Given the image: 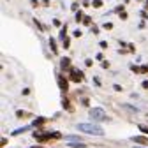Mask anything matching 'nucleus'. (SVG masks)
I'll return each instance as SVG.
<instances>
[{
  "label": "nucleus",
  "mask_w": 148,
  "mask_h": 148,
  "mask_svg": "<svg viewBox=\"0 0 148 148\" xmlns=\"http://www.w3.org/2000/svg\"><path fill=\"white\" fill-rule=\"evenodd\" d=\"M78 129L81 132H86V134H94V136H104V131L99 127V125H94V123H78Z\"/></svg>",
  "instance_id": "1"
},
{
  "label": "nucleus",
  "mask_w": 148,
  "mask_h": 148,
  "mask_svg": "<svg viewBox=\"0 0 148 148\" xmlns=\"http://www.w3.org/2000/svg\"><path fill=\"white\" fill-rule=\"evenodd\" d=\"M34 138H35L37 141H42V143H46V141H51V139H60L62 136H60V132H44V134L34 132Z\"/></svg>",
  "instance_id": "2"
},
{
  "label": "nucleus",
  "mask_w": 148,
  "mask_h": 148,
  "mask_svg": "<svg viewBox=\"0 0 148 148\" xmlns=\"http://www.w3.org/2000/svg\"><path fill=\"white\" fill-rule=\"evenodd\" d=\"M90 118L95 120V122H106L108 120V115L104 113L101 108H92L90 109Z\"/></svg>",
  "instance_id": "3"
},
{
  "label": "nucleus",
  "mask_w": 148,
  "mask_h": 148,
  "mask_svg": "<svg viewBox=\"0 0 148 148\" xmlns=\"http://www.w3.org/2000/svg\"><path fill=\"white\" fill-rule=\"evenodd\" d=\"M69 72H71V81H74V83L83 81V72H79V71H76V69H71Z\"/></svg>",
  "instance_id": "4"
},
{
  "label": "nucleus",
  "mask_w": 148,
  "mask_h": 148,
  "mask_svg": "<svg viewBox=\"0 0 148 148\" xmlns=\"http://www.w3.org/2000/svg\"><path fill=\"white\" fill-rule=\"evenodd\" d=\"M57 79H58V86H60V90H67V88H69V79H67V78L58 76Z\"/></svg>",
  "instance_id": "5"
},
{
  "label": "nucleus",
  "mask_w": 148,
  "mask_h": 148,
  "mask_svg": "<svg viewBox=\"0 0 148 148\" xmlns=\"http://www.w3.org/2000/svg\"><path fill=\"white\" fill-rule=\"evenodd\" d=\"M132 141L138 143V145H148V138H146V136H134Z\"/></svg>",
  "instance_id": "6"
},
{
  "label": "nucleus",
  "mask_w": 148,
  "mask_h": 148,
  "mask_svg": "<svg viewBox=\"0 0 148 148\" xmlns=\"http://www.w3.org/2000/svg\"><path fill=\"white\" fill-rule=\"evenodd\" d=\"M46 123V118H42V116H39V118H35L34 120V123H32V127H41V125H44Z\"/></svg>",
  "instance_id": "7"
},
{
  "label": "nucleus",
  "mask_w": 148,
  "mask_h": 148,
  "mask_svg": "<svg viewBox=\"0 0 148 148\" xmlns=\"http://www.w3.org/2000/svg\"><path fill=\"white\" fill-rule=\"evenodd\" d=\"M69 65H71V60H69V58H62V62H60L62 71H67V69H69Z\"/></svg>",
  "instance_id": "8"
},
{
  "label": "nucleus",
  "mask_w": 148,
  "mask_h": 148,
  "mask_svg": "<svg viewBox=\"0 0 148 148\" xmlns=\"http://www.w3.org/2000/svg\"><path fill=\"white\" fill-rule=\"evenodd\" d=\"M49 48H51V51L57 55L58 53V48H57V44H55V39H49Z\"/></svg>",
  "instance_id": "9"
},
{
  "label": "nucleus",
  "mask_w": 148,
  "mask_h": 148,
  "mask_svg": "<svg viewBox=\"0 0 148 148\" xmlns=\"http://www.w3.org/2000/svg\"><path fill=\"white\" fill-rule=\"evenodd\" d=\"M92 5H94L95 9H99V7H102V0H94V2H92Z\"/></svg>",
  "instance_id": "10"
},
{
  "label": "nucleus",
  "mask_w": 148,
  "mask_h": 148,
  "mask_svg": "<svg viewBox=\"0 0 148 148\" xmlns=\"http://www.w3.org/2000/svg\"><path fill=\"white\" fill-rule=\"evenodd\" d=\"M83 18H85V16H83V12H81V11H78V12H76V21H78V23H79V21H83Z\"/></svg>",
  "instance_id": "11"
},
{
  "label": "nucleus",
  "mask_w": 148,
  "mask_h": 148,
  "mask_svg": "<svg viewBox=\"0 0 148 148\" xmlns=\"http://www.w3.org/2000/svg\"><path fill=\"white\" fill-rule=\"evenodd\" d=\"M65 37H67V28L64 27V28H62V32H60V39L64 41V39H65Z\"/></svg>",
  "instance_id": "12"
},
{
  "label": "nucleus",
  "mask_w": 148,
  "mask_h": 148,
  "mask_svg": "<svg viewBox=\"0 0 148 148\" xmlns=\"http://www.w3.org/2000/svg\"><path fill=\"white\" fill-rule=\"evenodd\" d=\"M16 116H18V118H21V116H28V113H27V111H18Z\"/></svg>",
  "instance_id": "13"
},
{
  "label": "nucleus",
  "mask_w": 148,
  "mask_h": 148,
  "mask_svg": "<svg viewBox=\"0 0 148 148\" xmlns=\"http://www.w3.org/2000/svg\"><path fill=\"white\" fill-rule=\"evenodd\" d=\"M28 131V127H23V129H18V131H14V134L18 136V134H21V132H27Z\"/></svg>",
  "instance_id": "14"
},
{
  "label": "nucleus",
  "mask_w": 148,
  "mask_h": 148,
  "mask_svg": "<svg viewBox=\"0 0 148 148\" xmlns=\"http://www.w3.org/2000/svg\"><path fill=\"white\" fill-rule=\"evenodd\" d=\"M83 23H85V25H90V23H92V18H90V16H85V18H83Z\"/></svg>",
  "instance_id": "15"
},
{
  "label": "nucleus",
  "mask_w": 148,
  "mask_h": 148,
  "mask_svg": "<svg viewBox=\"0 0 148 148\" xmlns=\"http://www.w3.org/2000/svg\"><path fill=\"white\" fill-rule=\"evenodd\" d=\"M139 131H141L143 134H148V127H146V125H139Z\"/></svg>",
  "instance_id": "16"
},
{
  "label": "nucleus",
  "mask_w": 148,
  "mask_h": 148,
  "mask_svg": "<svg viewBox=\"0 0 148 148\" xmlns=\"http://www.w3.org/2000/svg\"><path fill=\"white\" fill-rule=\"evenodd\" d=\"M104 28H106V30H111V28H113V23H109V21L104 23Z\"/></svg>",
  "instance_id": "17"
},
{
  "label": "nucleus",
  "mask_w": 148,
  "mask_h": 148,
  "mask_svg": "<svg viewBox=\"0 0 148 148\" xmlns=\"http://www.w3.org/2000/svg\"><path fill=\"white\" fill-rule=\"evenodd\" d=\"M131 69H132V72H141V67H138V65H132Z\"/></svg>",
  "instance_id": "18"
},
{
  "label": "nucleus",
  "mask_w": 148,
  "mask_h": 148,
  "mask_svg": "<svg viewBox=\"0 0 148 148\" xmlns=\"http://www.w3.org/2000/svg\"><path fill=\"white\" fill-rule=\"evenodd\" d=\"M146 72H148V65H143V67H141V72H139V74H146Z\"/></svg>",
  "instance_id": "19"
},
{
  "label": "nucleus",
  "mask_w": 148,
  "mask_h": 148,
  "mask_svg": "<svg viewBox=\"0 0 148 148\" xmlns=\"http://www.w3.org/2000/svg\"><path fill=\"white\" fill-rule=\"evenodd\" d=\"M0 145L5 146V145H7V138H2V139H0Z\"/></svg>",
  "instance_id": "20"
},
{
  "label": "nucleus",
  "mask_w": 148,
  "mask_h": 148,
  "mask_svg": "<svg viewBox=\"0 0 148 148\" xmlns=\"http://www.w3.org/2000/svg\"><path fill=\"white\" fill-rule=\"evenodd\" d=\"M64 48H65V49L69 48V39H67V37H65V39H64Z\"/></svg>",
  "instance_id": "21"
},
{
  "label": "nucleus",
  "mask_w": 148,
  "mask_h": 148,
  "mask_svg": "<svg viewBox=\"0 0 148 148\" xmlns=\"http://www.w3.org/2000/svg\"><path fill=\"white\" fill-rule=\"evenodd\" d=\"M94 83H95V86H101V79L99 78H94Z\"/></svg>",
  "instance_id": "22"
},
{
  "label": "nucleus",
  "mask_w": 148,
  "mask_h": 148,
  "mask_svg": "<svg viewBox=\"0 0 148 148\" xmlns=\"http://www.w3.org/2000/svg\"><path fill=\"white\" fill-rule=\"evenodd\" d=\"M62 106H64V108H69V101H67V99H64V101H62Z\"/></svg>",
  "instance_id": "23"
},
{
  "label": "nucleus",
  "mask_w": 148,
  "mask_h": 148,
  "mask_svg": "<svg viewBox=\"0 0 148 148\" xmlns=\"http://www.w3.org/2000/svg\"><path fill=\"white\" fill-rule=\"evenodd\" d=\"M141 86H143V88H148V79H146V81H143V83H141Z\"/></svg>",
  "instance_id": "24"
},
{
  "label": "nucleus",
  "mask_w": 148,
  "mask_h": 148,
  "mask_svg": "<svg viewBox=\"0 0 148 148\" xmlns=\"http://www.w3.org/2000/svg\"><path fill=\"white\" fill-rule=\"evenodd\" d=\"M42 4H44V5H48V4H49V0H42Z\"/></svg>",
  "instance_id": "25"
},
{
  "label": "nucleus",
  "mask_w": 148,
  "mask_h": 148,
  "mask_svg": "<svg viewBox=\"0 0 148 148\" xmlns=\"http://www.w3.org/2000/svg\"><path fill=\"white\" fill-rule=\"evenodd\" d=\"M145 9H146V11H148V0H146V4H145Z\"/></svg>",
  "instance_id": "26"
},
{
  "label": "nucleus",
  "mask_w": 148,
  "mask_h": 148,
  "mask_svg": "<svg viewBox=\"0 0 148 148\" xmlns=\"http://www.w3.org/2000/svg\"><path fill=\"white\" fill-rule=\"evenodd\" d=\"M30 148H41V146H39V145H37V146H30Z\"/></svg>",
  "instance_id": "27"
}]
</instances>
